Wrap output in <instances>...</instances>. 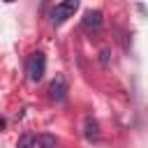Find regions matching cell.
<instances>
[{"label": "cell", "instance_id": "obj_1", "mask_svg": "<svg viewBox=\"0 0 148 148\" xmlns=\"http://www.w3.org/2000/svg\"><path fill=\"white\" fill-rule=\"evenodd\" d=\"M44 69H46V58L44 53H32L28 65H25V72H28V79L30 81H39L44 76Z\"/></svg>", "mask_w": 148, "mask_h": 148}, {"label": "cell", "instance_id": "obj_2", "mask_svg": "<svg viewBox=\"0 0 148 148\" xmlns=\"http://www.w3.org/2000/svg\"><path fill=\"white\" fill-rule=\"evenodd\" d=\"M76 9H79V2H76V0L60 2V5H56V7H53V12H51V21L58 25V23H62L65 18H69V16H72Z\"/></svg>", "mask_w": 148, "mask_h": 148}, {"label": "cell", "instance_id": "obj_3", "mask_svg": "<svg viewBox=\"0 0 148 148\" xmlns=\"http://www.w3.org/2000/svg\"><path fill=\"white\" fill-rule=\"evenodd\" d=\"M65 92H67L65 76H62V74H58V76L51 81V86H49V97H51V99H56V102H62V99H65Z\"/></svg>", "mask_w": 148, "mask_h": 148}, {"label": "cell", "instance_id": "obj_4", "mask_svg": "<svg viewBox=\"0 0 148 148\" xmlns=\"http://www.w3.org/2000/svg\"><path fill=\"white\" fill-rule=\"evenodd\" d=\"M83 134H86V139H90V141H97V139H99V125H97V120H92L90 116L83 120Z\"/></svg>", "mask_w": 148, "mask_h": 148}, {"label": "cell", "instance_id": "obj_5", "mask_svg": "<svg viewBox=\"0 0 148 148\" xmlns=\"http://www.w3.org/2000/svg\"><path fill=\"white\" fill-rule=\"evenodd\" d=\"M83 25H88V28H99V25H102V12H97V9L86 12V16H83Z\"/></svg>", "mask_w": 148, "mask_h": 148}, {"label": "cell", "instance_id": "obj_6", "mask_svg": "<svg viewBox=\"0 0 148 148\" xmlns=\"http://www.w3.org/2000/svg\"><path fill=\"white\" fill-rule=\"evenodd\" d=\"M35 141L39 143V148H56V146H58L56 136H51V134H39Z\"/></svg>", "mask_w": 148, "mask_h": 148}, {"label": "cell", "instance_id": "obj_7", "mask_svg": "<svg viewBox=\"0 0 148 148\" xmlns=\"http://www.w3.org/2000/svg\"><path fill=\"white\" fill-rule=\"evenodd\" d=\"M37 141H35V136L32 134H23L21 139H18V143H16V148H32Z\"/></svg>", "mask_w": 148, "mask_h": 148}, {"label": "cell", "instance_id": "obj_8", "mask_svg": "<svg viewBox=\"0 0 148 148\" xmlns=\"http://www.w3.org/2000/svg\"><path fill=\"white\" fill-rule=\"evenodd\" d=\"M2 127H5V120H2V118H0V130H2Z\"/></svg>", "mask_w": 148, "mask_h": 148}]
</instances>
